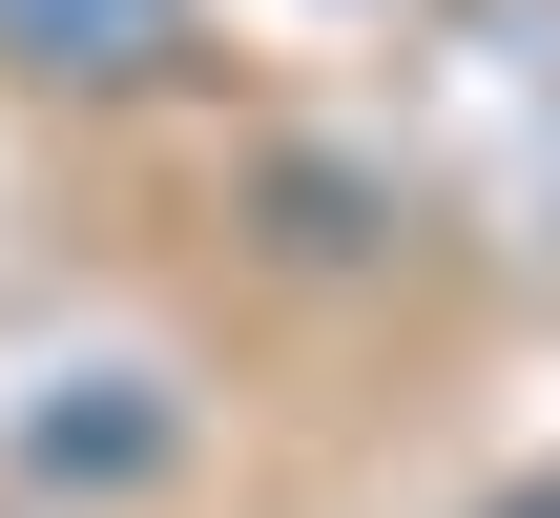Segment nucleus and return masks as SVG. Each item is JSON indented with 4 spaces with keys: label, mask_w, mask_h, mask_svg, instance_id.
Wrapping results in <instances>:
<instances>
[{
    "label": "nucleus",
    "mask_w": 560,
    "mask_h": 518,
    "mask_svg": "<svg viewBox=\"0 0 560 518\" xmlns=\"http://www.w3.org/2000/svg\"><path fill=\"white\" fill-rule=\"evenodd\" d=\"M540 518H560V498H540Z\"/></svg>",
    "instance_id": "obj_3"
},
{
    "label": "nucleus",
    "mask_w": 560,
    "mask_h": 518,
    "mask_svg": "<svg viewBox=\"0 0 560 518\" xmlns=\"http://www.w3.org/2000/svg\"><path fill=\"white\" fill-rule=\"evenodd\" d=\"M62 457H83V478H145L166 415H125V395H104V415H42V478H62Z\"/></svg>",
    "instance_id": "obj_2"
},
{
    "label": "nucleus",
    "mask_w": 560,
    "mask_h": 518,
    "mask_svg": "<svg viewBox=\"0 0 560 518\" xmlns=\"http://www.w3.org/2000/svg\"><path fill=\"white\" fill-rule=\"evenodd\" d=\"M187 42V0H0V62H42V83H145Z\"/></svg>",
    "instance_id": "obj_1"
}]
</instances>
